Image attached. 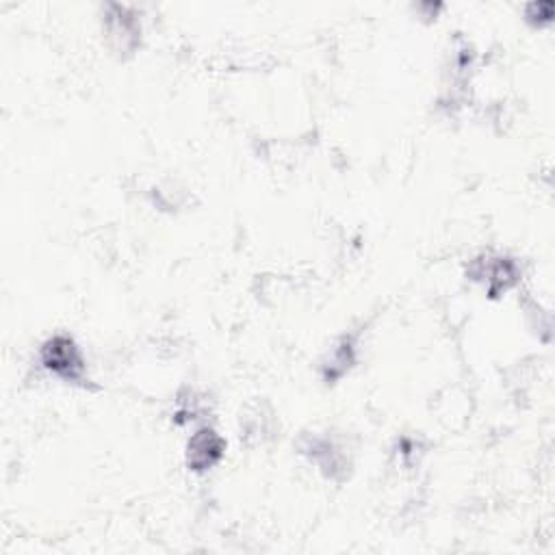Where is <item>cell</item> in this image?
<instances>
[{
	"label": "cell",
	"mask_w": 555,
	"mask_h": 555,
	"mask_svg": "<svg viewBox=\"0 0 555 555\" xmlns=\"http://www.w3.org/2000/svg\"><path fill=\"white\" fill-rule=\"evenodd\" d=\"M41 369L72 386H82L87 379V358L80 345L69 334H52L48 336L37 353Z\"/></svg>",
	"instance_id": "1"
},
{
	"label": "cell",
	"mask_w": 555,
	"mask_h": 555,
	"mask_svg": "<svg viewBox=\"0 0 555 555\" xmlns=\"http://www.w3.org/2000/svg\"><path fill=\"white\" fill-rule=\"evenodd\" d=\"M102 30L108 48L119 56H130L141 46V20L132 7L126 4H106L102 17Z\"/></svg>",
	"instance_id": "3"
},
{
	"label": "cell",
	"mask_w": 555,
	"mask_h": 555,
	"mask_svg": "<svg viewBox=\"0 0 555 555\" xmlns=\"http://www.w3.org/2000/svg\"><path fill=\"white\" fill-rule=\"evenodd\" d=\"M223 455H225V440L215 427L199 425L193 429L184 447V462L189 470L206 473L215 468L223 460Z\"/></svg>",
	"instance_id": "4"
},
{
	"label": "cell",
	"mask_w": 555,
	"mask_h": 555,
	"mask_svg": "<svg viewBox=\"0 0 555 555\" xmlns=\"http://www.w3.org/2000/svg\"><path fill=\"white\" fill-rule=\"evenodd\" d=\"M468 278L486 288L490 297H499L516 286L520 278V269L514 258L505 254H492L483 251L475 256L468 264Z\"/></svg>",
	"instance_id": "2"
},
{
	"label": "cell",
	"mask_w": 555,
	"mask_h": 555,
	"mask_svg": "<svg viewBox=\"0 0 555 555\" xmlns=\"http://www.w3.org/2000/svg\"><path fill=\"white\" fill-rule=\"evenodd\" d=\"M358 362V336L356 334H345L336 340V345L330 349L327 358L323 360V379L327 384L338 382L340 377H345L351 366Z\"/></svg>",
	"instance_id": "6"
},
{
	"label": "cell",
	"mask_w": 555,
	"mask_h": 555,
	"mask_svg": "<svg viewBox=\"0 0 555 555\" xmlns=\"http://www.w3.org/2000/svg\"><path fill=\"white\" fill-rule=\"evenodd\" d=\"M301 453L330 479L345 477L349 468V457L345 449L334 438L323 434L306 436V440L301 442Z\"/></svg>",
	"instance_id": "5"
}]
</instances>
